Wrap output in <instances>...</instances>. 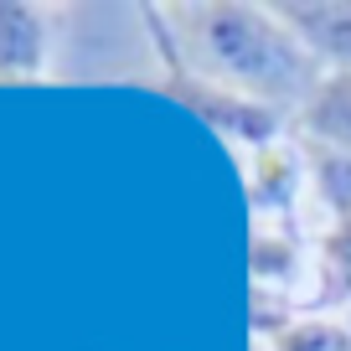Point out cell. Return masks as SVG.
I'll list each match as a JSON object with an SVG mask.
<instances>
[{
	"mask_svg": "<svg viewBox=\"0 0 351 351\" xmlns=\"http://www.w3.org/2000/svg\"><path fill=\"white\" fill-rule=\"evenodd\" d=\"M274 11L285 16L300 32V42L326 62V73H351V0H326V5L285 0Z\"/></svg>",
	"mask_w": 351,
	"mask_h": 351,
	"instance_id": "cell-4",
	"label": "cell"
},
{
	"mask_svg": "<svg viewBox=\"0 0 351 351\" xmlns=\"http://www.w3.org/2000/svg\"><path fill=\"white\" fill-rule=\"evenodd\" d=\"M346 326H351V315H346Z\"/></svg>",
	"mask_w": 351,
	"mask_h": 351,
	"instance_id": "cell-8",
	"label": "cell"
},
{
	"mask_svg": "<svg viewBox=\"0 0 351 351\" xmlns=\"http://www.w3.org/2000/svg\"><path fill=\"white\" fill-rule=\"evenodd\" d=\"M140 21L150 26L155 57H160V77H134L140 88H155V93H165V99L186 104V109L202 114L217 134H228L232 145H248V150H263V145H274L279 134L289 130V114L263 109V104H253V99H238V93H228V88L207 83L202 73H191V67L181 62V52H176L171 21H165L160 5H140Z\"/></svg>",
	"mask_w": 351,
	"mask_h": 351,
	"instance_id": "cell-2",
	"label": "cell"
},
{
	"mask_svg": "<svg viewBox=\"0 0 351 351\" xmlns=\"http://www.w3.org/2000/svg\"><path fill=\"white\" fill-rule=\"evenodd\" d=\"M300 176H305V160H300L295 145L274 140L263 145V150H253V165H248V191H253V207H279L289 212V202H295L300 191Z\"/></svg>",
	"mask_w": 351,
	"mask_h": 351,
	"instance_id": "cell-6",
	"label": "cell"
},
{
	"mask_svg": "<svg viewBox=\"0 0 351 351\" xmlns=\"http://www.w3.org/2000/svg\"><path fill=\"white\" fill-rule=\"evenodd\" d=\"M295 130L315 145H330V150L351 155V73H326V83L295 114Z\"/></svg>",
	"mask_w": 351,
	"mask_h": 351,
	"instance_id": "cell-5",
	"label": "cell"
},
{
	"mask_svg": "<svg viewBox=\"0 0 351 351\" xmlns=\"http://www.w3.org/2000/svg\"><path fill=\"white\" fill-rule=\"evenodd\" d=\"M57 5H11L0 0V83H36L47 73Z\"/></svg>",
	"mask_w": 351,
	"mask_h": 351,
	"instance_id": "cell-3",
	"label": "cell"
},
{
	"mask_svg": "<svg viewBox=\"0 0 351 351\" xmlns=\"http://www.w3.org/2000/svg\"><path fill=\"white\" fill-rule=\"evenodd\" d=\"M160 11L171 21L181 62L238 99L295 119L310 93L326 83V62L300 42V32L274 5L202 0V5H160Z\"/></svg>",
	"mask_w": 351,
	"mask_h": 351,
	"instance_id": "cell-1",
	"label": "cell"
},
{
	"mask_svg": "<svg viewBox=\"0 0 351 351\" xmlns=\"http://www.w3.org/2000/svg\"><path fill=\"white\" fill-rule=\"evenodd\" d=\"M274 351H351V326L330 315H300L274 330Z\"/></svg>",
	"mask_w": 351,
	"mask_h": 351,
	"instance_id": "cell-7",
	"label": "cell"
}]
</instances>
